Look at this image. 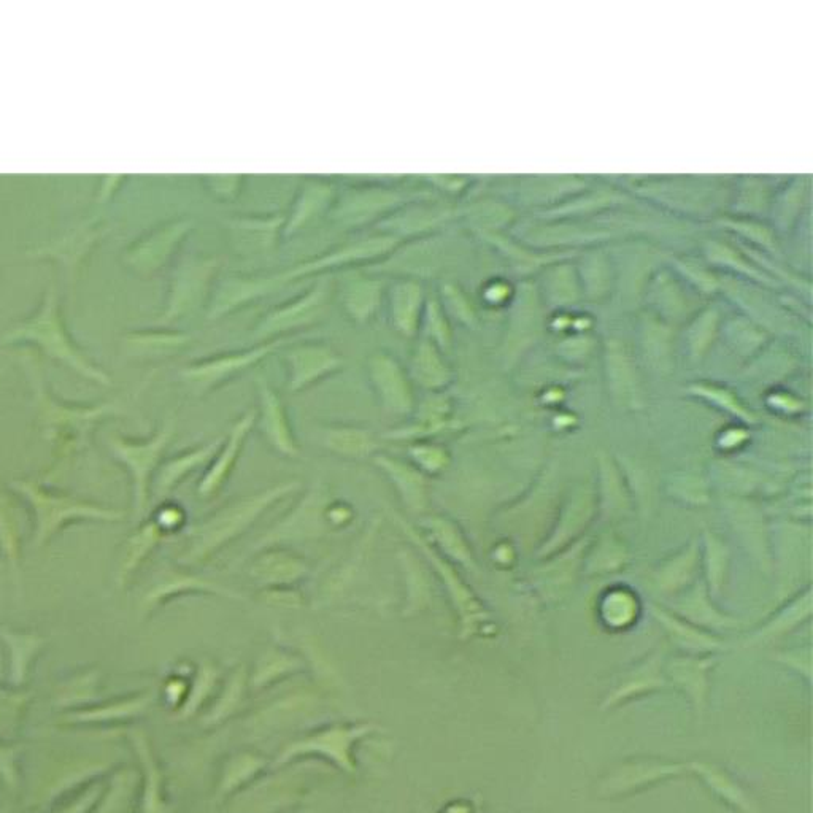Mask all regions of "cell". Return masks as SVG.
<instances>
[{
	"instance_id": "obj_1",
	"label": "cell",
	"mask_w": 813,
	"mask_h": 813,
	"mask_svg": "<svg viewBox=\"0 0 813 813\" xmlns=\"http://www.w3.org/2000/svg\"><path fill=\"white\" fill-rule=\"evenodd\" d=\"M301 488L302 483L299 480H288L224 504L191 531V540L183 556V563L199 566L215 558L220 551L229 547L234 540L242 537L255 525L270 507L301 491Z\"/></svg>"
},
{
	"instance_id": "obj_2",
	"label": "cell",
	"mask_w": 813,
	"mask_h": 813,
	"mask_svg": "<svg viewBox=\"0 0 813 813\" xmlns=\"http://www.w3.org/2000/svg\"><path fill=\"white\" fill-rule=\"evenodd\" d=\"M332 496L328 486L316 483L299 499L293 509L286 513L277 525L264 534L255 545V551L285 544L318 540L332 532L326 521V507Z\"/></svg>"
},
{
	"instance_id": "obj_3",
	"label": "cell",
	"mask_w": 813,
	"mask_h": 813,
	"mask_svg": "<svg viewBox=\"0 0 813 813\" xmlns=\"http://www.w3.org/2000/svg\"><path fill=\"white\" fill-rule=\"evenodd\" d=\"M410 202L409 197L399 189L361 186L348 189L347 193L340 196L337 194L329 216L332 223L343 231H355L366 228L369 224L382 223Z\"/></svg>"
},
{
	"instance_id": "obj_4",
	"label": "cell",
	"mask_w": 813,
	"mask_h": 813,
	"mask_svg": "<svg viewBox=\"0 0 813 813\" xmlns=\"http://www.w3.org/2000/svg\"><path fill=\"white\" fill-rule=\"evenodd\" d=\"M393 520L397 528L401 529L405 537L410 540V544L417 548L418 555H421L424 561L431 564L434 574L439 575L448 596H450V601L453 602V607H455L459 618H461L463 631L469 632L477 625L478 621L485 620V607H483L482 602L478 601L477 596L472 593L471 588L463 582V578L459 577L453 564L440 555L439 551L432 547L426 537L423 536V532L415 528L409 520H405L397 512H393Z\"/></svg>"
},
{
	"instance_id": "obj_5",
	"label": "cell",
	"mask_w": 813,
	"mask_h": 813,
	"mask_svg": "<svg viewBox=\"0 0 813 813\" xmlns=\"http://www.w3.org/2000/svg\"><path fill=\"white\" fill-rule=\"evenodd\" d=\"M288 342V339L270 340L261 342L255 347L243 348V350L226 351L220 355L209 356V358L189 364L183 370V378L197 394H209L218 390L221 386L231 382L232 378L239 377L243 372H247L251 367L263 363L272 353Z\"/></svg>"
},
{
	"instance_id": "obj_6",
	"label": "cell",
	"mask_w": 813,
	"mask_h": 813,
	"mask_svg": "<svg viewBox=\"0 0 813 813\" xmlns=\"http://www.w3.org/2000/svg\"><path fill=\"white\" fill-rule=\"evenodd\" d=\"M328 299V282L316 280L301 296L283 302L269 310L253 329V337L261 342L285 339L291 332L302 331L321 320Z\"/></svg>"
},
{
	"instance_id": "obj_7",
	"label": "cell",
	"mask_w": 813,
	"mask_h": 813,
	"mask_svg": "<svg viewBox=\"0 0 813 813\" xmlns=\"http://www.w3.org/2000/svg\"><path fill=\"white\" fill-rule=\"evenodd\" d=\"M367 375L383 410L393 417L410 418L417 410V396L409 372L386 350H375L367 358Z\"/></svg>"
},
{
	"instance_id": "obj_8",
	"label": "cell",
	"mask_w": 813,
	"mask_h": 813,
	"mask_svg": "<svg viewBox=\"0 0 813 813\" xmlns=\"http://www.w3.org/2000/svg\"><path fill=\"white\" fill-rule=\"evenodd\" d=\"M402 240L390 234L378 232L374 236L366 239L356 240V242L345 243L340 247L321 253L312 259H305L301 263L289 267L288 277L291 283L299 278L310 277V275L326 274L331 270L347 269V267L358 266V264L370 263L375 259L385 258L393 251L401 247Z\"/></svg>"
},
{
	"instance_id": "obj_9",
	"label": "cell",
	"mask_w": 813,
	"mask_h": 813,
	"mask_svg": "<svg viewBox=\"0 0 813 813\" xmlns=\"http://www.w3.org/2000/svg\"><path fill=\"white\" fill-rule=\"evenodd\" d=\"M289 283L286 269L267 274L228 275L210 294L207 321H218L239 312L243 307L270 296Z\"/></svg>"
},
{
	"instance_id": "obj_10",
	"label": "cell",
	"mask_w": 813,
	"mask_h": 813,
	"mask_svg": "<svg viewBox=\"0 0 813 813\" xmlns=\"http://www.w3.org/2000/svg\"><path fill=\"white\" fill-rule=\"evenodd\" d=\"M288 390L301 393L321 380L339 374L345 359L336 348L324 342H302L285 353Z\"/></svg>"
},
{
	"instance_id": "obj_11",
	"label": "cell",
	"mask_w": 813,
	"mask_h": 813,
	"mask_svg": "<svg viewBox=\"0 0 813 813\" xmlns=\"http://www.w3.org/2000/svg\"><path fill=\"white\" fill-rule=\"evenodd\" d=\"M256 426V409H250L243 413L242 417L232 424L226 439L221 442L220 448L216 451L209 466L202 475L201 482L197 486V494L201 499H212L220 493L232 472L239 463L243 447L247 444L248 436Z\"/></svg>"
},
{
	"instance_id": "obj_12",
	"label": "cell",
	"mask_w": 813,
	"mask_h": 813,
	"mask_svg": "<svg viewBox=\"0 0 813 813\" xmlns=\"http://www.w3.org/2000/svg\"><path fill=\"white\" fill-rule=\"evenodd\" d=\"M259 409H256V424L263 432L264 439L272 450L285 458H299L301 447L297 445L293 426L289 421L288 410L283 404L282 397L274 386L267 382L266 377H258Z\"/></svg>"
},
{
	"instance_id": "obj_13",
	"label": "cell",
	"mask_w": 813,
	"mask_h": 813,
	"mask_svg": "<svg viewBox=\"0 0 813 813\" xmlns=\"http://www.w3.org/2000/svg\"><path fill=\"white\" fill-rule=\"evenodd\" d=\"M216 267H218L216 259L207 258V256L189 259L183 264L175 277L172 297H170L169 307H167L166 316L169 320L188 315L199 309L201 305L207 307L210 294H212Z\"/></svg>"
},
{
	"instance_id": "obj_14",
	"label": "cell",
	"mask_w": 813,
	"mask_h": 813,
	"mask_svg": "<svg viewBox=\"0 0 813 813\" xmlns=\"http://www.w3.org/2000/svg\"><path fill=\"white\" fill-rule=\"evenodd\" d=\"M312 572V566L304 556L285 547H269L256 551L251 561V580L261 590L272 588H291L304 582Z\"/></svg>"
},
{
	"instance_id": "obj_15",
	"label": "cell",
	"mask_w": 813,
	"mask_h": 813,
	"mask_svg": "<svg viewBox=\"0 0 813 813\" xmlns=\"http://www.w3.org/2000/svg\"><path fill=\"white\" fill-rule=\"evenodd\" d=\"M385 280L351 269L343 274L339 299L343 312L351 323L366 326L372 323L382 305Z\"/></svg>"
},
{
	"instance_id": "obj_16",
	"label": "cell",
	"mask_w": 813,
	"mask_h": 813,
	"mask_svg": "<svg viewBox=\"0 0 813 813\" xmlns=\"http://www.w3.org/2000/svg\"><path fill=\"white\" fill-rule=\"evenodd\" d=\"M232 243L242 255H269L282 239L285 213L236 215L229 220Z\"/></svg>"
},
{
	"instance_id": "obj_17",
	"label": "cell",
	"mask_w": 813,
	"mask_h": 813,
	"mask_svg": "<svg viewBox=\"0 0 813 813\" xmlns=\"http://www.w3.org/2000/svg\"><path fill=\"white\" fill-rule=\"evenodd\" d=\"M372 463L390 480L405 509L423 515L428 509V477L405 459L386 453H375Z\"/></svg>"
},
{
	"instance_id": "obj_18",
	"label": "cell",
	"mask_w": 813,
	"mask_h": 813,
	"mask_svg": "<svg viewBox=\"0 0 813 813\" xmlns=\"http://www.w3.org/2000/svg\"><path fill=\"white\" fill-rule=\"evenodd\" d=\"M386 297L394 331L404 339H415L426 307L423 283L418 278H402L388 288Z\"/></svg>"
},
{
	"instance_id": "obj_19",
	"label": "cell",
	"mask_w": 813,
	"mask_h": 813,
	"mask_svg": "<svg viewBox=\"0 0 813 813\" xmlns=\"http://www.w3.org/2000/svg\"><path fill=\"white\" fill-rule=\"evenodd\" d=\"M337 189L331 182L309 178L297 189L291 210L285 215L282 239L296 236L318 216L331 210L336 202Z\"/></svg>"
},
{
	"instance_id": "obj_20",
	"label": "cell",
	"mask_w": 813,
	"mask_h": 813,
	"mask_svg": "<svg viewBox=\"0 0 813 813\" xmlns=\"http://www.w3.org/2000/svg\"><path fill=\"white\" fill-rule=\"evenodd\" d=\"M421 526L426 529L423 534L432 547L439 551L448 561L461 564L467 569H475V559L471 547L467 544L463 531L455 521L444 515H429L421 520Z\"/></svg>"
},
{
	"instance_id": "obj_21",
	"label": "cell",
	"mask_w": 813,
	"mask_h": 813,
	"mask_svg": "<svg viewBox=\"0 0 813 813\" xmlns=\"http://www.w3.org/2000/svg\"><path fill=\"white\" fill-rule=\"evenodd\" d=\"M407 372L412 378L413 385H418L432 394L444 391L453 378L442 351L428 339L418 340Z\"/></svg>"
},
{
	"instance_id": "obj_22",
	"label": "cell",
	"mask_w": 813,
	"mask_h": 813,
	"mask_svg": "<svg viewBox=\"0 0 813 813\" xmlns=\"http://www.w3.org/2000/svg\"><path fill=\"white\" fill-rule=\"evenodd\" d=\"M321 444L332 455L345 459L372 458L378 453L377 437L367 428L359 426H328L321 432Z\"/></svg>"
},
{
	"instance_id": "obj_23",
	"label": "cell",
	"mask_w": 813,
	"mask_h": 813,
	"mask_svg": "<svg viewBox=\"0 0 813 813\" xmlns=\"http://www.w3.org/2000/svg\"><path fill=\"white\" fill-rule=\"evenodd\" d=\"M366 731L367 729L364 728L332 729V731L321 734V736L313 737L312 740H302L299 744L289 747L288 752L283 755V760L291 758L296 753L321 752L334 758L347 771H351L353 764H351L350 756H348V747L356 737L361 736Z\"/></svg>"
},
{
	"instance_id": "obj_24",
	"label": "cell",
	"mask_w": 813,
	"mask_h": 813,
	"mask_svg": "<svg viewBox=\"0 0 813 813\" xmlns=\"http://www.w3.org/2000/svg\"><path fill=\"white\" fill-rule=\"evenodd\" d=\"M402 572H404L405 585H407V602H405V615H415L431 604V580L426 569L420 561V555L412 550L399 551Z\"/></svg>"
},
{
	"instance_id": "obj_25",
	"label": "cell",
	"mask_w": 813,
	"mask_h": 813,
	"mask_svg": "<svg viewBox=\"0 0 813 813\" xmlns=\"http://www.w3.org/2000/svg\"><path fill=\"white\" fill-rule=\"evenodd\" d=\"M204 594V596H218V598L231 599V601H243L242 594L231 590L228 586L220 585L215 580L193 574H177L170 577L166 583L156 588L151 594V599L158 602L159 599H166L177 594Z\"/></svg>"
},
{
	"instance_id": "obj_26",
	"label": "cell",
	"mask_w": 813,
	"mask_h": 813,
	"mask_svg": "<svg viewBox=\"0 0 813 813\" xmlns=\"http://www.w3.org/2000/svg\"><path fill=\"white\" fill-rule=\"evenodd\" d=\"M221 442H223V439L218 437L212 442H205L201 447L186 451V453H182V455H178L177 458L169 461L167 466L164 467V471H162L161 480H159L162 493L172 490L175 485L182 482L183 478L193 474L197 469H201V467L207 469L213 456L216 455V451L220 448Z\"/></svg>"
},
{
	"instance_id": "obj_27",
	"label": "cell",
	"mask_w": 813,
	"mask_h": 813,
	"mask_svg": "<svg viewBox=\"0 0 813 813\" xmlns=\"http://www.w3.org/2000/svg\"><path fill=\"white\" fill-rule=\"evenodd\" d=\"M698 545L696 542L686 548L679 556H675L669 563L664 564L655 574V583L658 588L672 591L679 590L693 577L698 566Z\"/></svg>"
},
{
	"instance_id": "obj_28",
	"label": "cell",
	"mask_w": 813,
	"mask_h": 813,
	"mask_svg": "<svg viewBox=\"0 0 813 813\" xmlns=\"http://www.w3.org/2000/svg\"><path fill=\"white\" fill-rule=\"evenodd\" d=\"M639 601L629 590H610L601 601V617L605 625L625 628L637 618Z\"/></svg>"
},
{
	"instance_id": "obj_29",
	"label": "cell",
	"mask_w": 813,
	"mask_h": 813,
	"mask_svg": "<svg viewBox=\"0 0 813 813\" xmlns=\"http://www.w3.org/2000/svg\"><path fill=\"white\" fill-rule=\"evenodd\" d=\"M409 463L417 467L426 477L440 474L447 469L450 464V455L447 448L442 447L432 440H415L407 447Z\"/></svg>"
},
{
	"instance_id": "obj_30",
	"label": "cell",
	"mask_w": 813,
	"mask_h": 813,
	"mask_svg": "<svg viewBox=\"0 0 813 813\" xmlns=\"http://www.w3.org/2000/svg\"><path fill=\"white\" fill-rule=\"evenodd\" d=\"M675 610L688 613L691 617H698L699 620L707 621V623H712V625H734V621L731 620V618L723 617L721 613L717 612L715 607H712L709 599H707V594L704 593V588L699 585L696 586V590H694L690 596H686L683 601L675 604Z\"/></svg>"
},
{
	"instance_id": "obj_31",
	"label": "cell",
	"mask_w": 813,
	"mask_h": 813,
	"mask_svg": "<svg viewBox=\"0 0 813 813\" xmlns=\"http://www.w3.org/2000/svg\"><path fill=\"white\" fill-rule=\"evenodd\" d=\"M202 183H204L207 193L215 197L216 201L229 204V202L236 201L242 193L245 177L240 174L204 175Z\"/></svg>"
},
{
	"instance_id": "obj_32",
	"label": "cell",
	"mask_w": 813,
	"mask_h": 813,
	"mask_svg": "<svg viewBox=\"0 0 813 813\" xmlns=\"http://www.w3.org/2000/svg\"><path fill=\"white\" fill-rule=\"evenodd\" d=\"M707 580H709L710 588H713L715 593H718L721 588V583L725 580L726 566H728V548L721 544L720 540L713 534H707Z\"/></svg>"
},
{
	"instance_id": "obj_33",
	"label": "cell",
	"mask_w": 813,
	"mask_h": 813,
	"mask_svg": "<svg viewBox=\"0 0 813 813\" xmlns=\"http://www.w3.org/2000/svg\"><path fill=\"white\" fill-rule=\"evenodd\" d=\"M421 324H424V332H426L424 339L431 340L440 350L448 347L450 331H448L447 321H445L444 313L440 310L436 299L426 301Z\"/></svg>"
},
{
	"instance_id": "obj_34",
	"label": "cell",
	"mask_w": 813,
	"mask_h": 813,
	"mask_svg": "<svg viewBox=\"0 0 813 813\" xmlns=\"http://www.w3.org/2000/svg\"><path fill=\"white\" fill-rule=\"evenodd\" d=\"M299 667V661L293 655L280 652V650H270L266 653L263 661L259 664L258 674H256V682L261 679H267L272 675L283 674V672L293 671Z\"/></svg>"
},
{
	"instance_id": "obj_35",
	"label": "cell",
	"mask_w": 813,
	"mask_h": 813,
	"mask_svg": "<svg viewBox=\"0 0 813 813\" xmlns=\"http://www.w3.org/2000/svg\"><path fill=\"white\" fill-rule=\"evenodd\" d=\"M261 599L267 605L282 607V609H301L305 604L304 594L301 593V590H297V586L261 590Z\"/></svg>"
},
{
	"instance_id": "obj_36",
	"label": "cell",
	"mask_w": 813,
	"mask_h": 813,
	"mask_svg": "<svg viewBox=\"0 0 813 813\" xmlns=\"http://www.w3.org/2000/svg\"><path fill=\"white\" fill-rule=\"evenodd\" d=\"M353 518H355V510L347 502L331 499L326 507V521H328L331 531L347 528L348 525H351Z\"/></svg>"
},
{
	"instance_id": "obj_37",
	"label": "cell",
	"mask_w": 813,
	"mask_h": 813,
	"mask_svg": "<svg viewBox=\"0 0 813 813\" xmlns=\"http://www.w3.org/2000/svg\"><path fill=\"white\" fill-rule=\"evenodd\" d=\"M701 396L709 397L712 399L715 404L720 405L723 409L728 410V412L733 413V415H737V417L742 418V420L752 421V415L747 412V410L739 404L736 397L733 394L725 393V391H717L713 390V394H702Z\"/></svg>"
}]
</instances>
